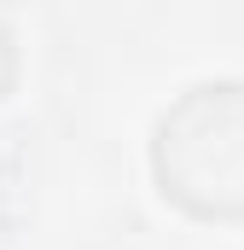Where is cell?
Instances as JSON below:
<instances>
[{
  "mask_svg": "<svg viewBox=\"0 0 244 250\" xmlns=\"http://www.w3.org/2000/svg\"><path fill=\"white\" fill-rule=\"evenodd\" d=\"M151 181L198 221H244V76H203L151 123Z\"/></svg>",
  "mask_w": 244,
  "mask_h": 250,
  "instance_id": "6da1fadb",
  "label": "cell"
},
{
  "mask_svg": "<svg viewBox=\"0 0 244 250\" xmlns=\"http://www.w3.org/2000/svg\"><path fill=\"white\" fill-rule=\"evenodd\" d=\"M18 70H23V53H18V35L12 23H0V99L18 87Z\"/></svg>",
  "mask_w": 244,
  "mask_h": 250,
  "instance_id": "7a4b0ae2",
  "label": "cell"
}]
</instances>
